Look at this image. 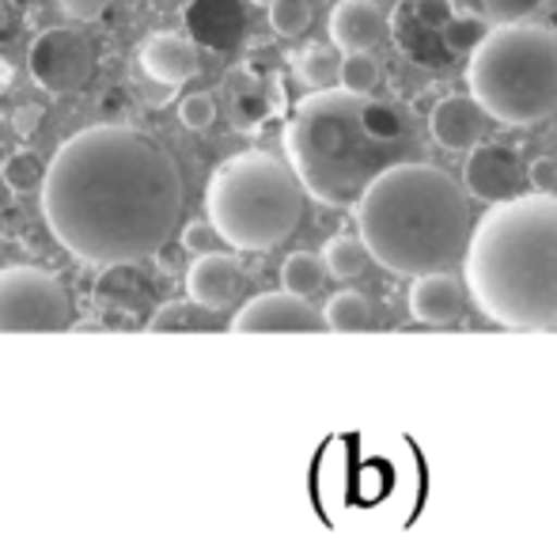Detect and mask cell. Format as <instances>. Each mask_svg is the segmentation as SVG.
I'll list each match as a JSON object with an SVG mask.
<instances>
[{
	"label": "cell",
	"instance_id": "cell-1",
	"mask_svg": "<svg viewBox=\"0 0 557 550\" xmlns=\"http://www.w3.org/2000/svg\"><path fill=\"white\" fill-rule=\"evenodd\" d=\"M42 217L81 262H140L171 240L183 213V175L168 148L133 125H91L53 152Z\"/></svg>",
	"mask_w": 557,
	"mask_h": 550
},
{
	"label": "cell",
	"instance_id": "cell-2",
	"mask_svg": "<svg viewBox=\"0 0 557 550\" xmlns=\"http://www.w3.org/2000/svg\"><path fill=\"white\" fill-rule=\"evenodd\" d=\"M285 152L304 194L352 209L380 171L418 152V133L395 103L323 88L296 103L285 122Z\"/></svg>",
	"mask_w": 557,
	"mask_h": 550
},
{
	"label": "cell",
	"instance_id": "cell-3",
	"mask_svg": "<svg viewBox=\"0 0 557 550\" xmlns=\"http://www.w3.org/2000/svg\"><path fill=\"white\" fill-rule=\"evenodd\" d=\"M474 304L500 327H557V198L520 194L497 201L462 247Z\"/></svg>",
	"mask_w": 557,
	"mask_h": 550
},
{
	"label": "cell",
	"instance_id": "cell-4",
	"mask_svg": "<svg viewBox=\"0 0 557 550\" xmlns=\"http://www.w3.org/2000/svg\"><path fill=\"white\" fill-rule=\"evenodd\" d=\"M357 228L368 258L383 270L421 278L459 262L470 213L462 186L447 171L403 160L364 186L357 198Z\"/></svg>",
	"mask_w": 557,
	"mask_h": 550
},
{
	"label": "cell",
	"instance_id": "cell-5",
	"mask_svg": "<svg viewBox=\"0 0 557 550\" xmlns=\"http://www.w3.org/2000/svg\"><path fill=\"white\" fill-rule=\"evenodd\" d=\"M470 96L493 122L535 125L557 110V35L543 23H497L467 53Z\"/></svg>",
	"mask_w": 557,
	"mask_h": 550
},
{
	"label": "cell",
	"instance_id": "cell-6",
	"mask_svg": "<svg viewBox=\"0 0 557 550\" xmlns=\"http://www.w3.org/2000/svg\"><path fill=\"white\" fill-rule=\"evenodd\" d=\"M206 213L235 250H270L300 224L304 186L273 152H239L209 179Z\"/></svg>",
	"mask_w": 557,
	"mask_h": 550
},
{
	"label": "cell",
	"instance_id": "cell-7",
	"mask_svg": "<svg viewBox=\"0 0 557 550\" xmlns=\"http://www.w3.org/2000/svg\"><path fill=\"white\" fill-rule=\"evenodd\" d=\"M73 327V301L53 273L38 266L0 270V330H65Z\"/></svg>",
	"mask_w": 557,
	"mask_h": 550
},
{
	"label": "cell",
	"instance_id": "cell-8",
	"mask_svg": "<svg viewBox=\"0 0 557 550\" xmlns=\"http://www.w3.org/2000/svg\"><path fill=\"white\" fill-rule=\"evenodd\" d=\"M91 42L84 30L76 27H50L30 42L27 50V69L35 76V84L50 96H69L81 91L91 76Z\"/></svg>",
	"mask_w": 557,
	"mask_h": 550
},
{
	"label": "cell",
	"instance_id": "cell-9",
	"mask_svg": "<svg viewBox=\"0 0 557 550\" xmlns=\"http://www.w3.org/2000/svg\"><path fill=\"white\" fill-rule=\"evenodd\" d=\"M451 0H398L387 30L413 65L447 69L455 61L444 46V23L451 20Z\"/></svg>",
	"mask_w": 557,
	"mask_h": 550
},
{
	"label": "cell",
	"instance_id": "cell-10",
	"mask_svg": "<svg viewBox=\"0 0 557 550\" xmlns=\"http://www.w3.org/2000/svg\"><path fill=\"white\" fill-rule=\"evenodd\" d=\"M462 186L485 206L520 198L528 186V168H523L520 152L512 145H497V140H482L470 148L467 163H462Z\"/></svg>",
	"mask_w": 557,
	"mask_h": 550
},
{
	"label": "cell",
	"instance_id": "cell-11",
	"mask_svg": "<svg viewBox=\"0 0 557 550\" xmlns=\"http://www.w3.org/2000/svg\"><path fill=\"white\" fill-rule=\"evenodd\" d=\"M243 281H247V273H243L239 258L224 255V250H209V255H198V262L186 270V293L194 304L221 316L243 296Z\"/></svg>",
	"mask_w": 557,
	"mask_h": 550
},
{
	"label": "cell",
	"instance_id": "cell-12",
	"mask_svg": "<svg viewBox=\"0 0 557 550\" xmlns=\"http://www.w3.org/2000/svg\"><path fill=\"white\" fill-rule=\"evenodd\" d=\"M490 125L493 118L474 96H444L429 114V133L447 152H470L474 145H482L490 137Z\"/></svg>",
	"mask_w": 557,
	"mask_h": 550
},
{
	"label": "cell",
	"instance_id": "cell-13",
	"mask_svg": "<svg viewBox=\"0 0 557 550\" xmlns=\"http://www.w3.org/2000/svg\"><path fill=\"white\" fill-rule=\"evenodd\" d=\"M323 311L311 308L304 296L262 293L247 301L232 319V330H323Z\"/></svg>",
	"mask_w": 557,
	"mask_h": 550
},
{
	"label": "cell",
	"instance_id": "cell-14",
	"mask_svg": "<svg viewBox=\"0 0 557 550\" xmlns=\"http://www.w3.org/2000/svg\"><path fill=\"white\" fill-rule=\"evenodd\" d=\"M140 65L163 88H175V84H186L201 73V53L198 42L186 35H175V30H160L145 42L140 50Z\"/></svg>",
	"mask_w": 557,
	"mask_h": 550
},
{
	"label": "cell",
	"instance_id": "cell-15",
	"mask_svg": "<svg viewBox=\"0 0 557 550\" xmlns=\"http://www.w3.org/2000/svg\"><path fill=\"white\" fill-rule=\"evenodd\" d=\"M467 308V289L447 270L421 273L410 285V316L425 327H447Z\"/></svg>",
	"mask_w": 557,
	"mask_h": 550
},
{
	"label": "cell",
	"instance_id": "cell-16",
	"mask_svg": "<svg viewBox=\"0 0 557 550\" xmlns=\"http://www.w3.org/2000/svg\"><path fill=\"white\" fill-rule=\"evenodd\" d=\"M387 35V15L375 0H337L331 12V38L342 53L372 50Z\"/></svg>",
	"mask_w": 557,
	"mask_h": 550
},
{
	"label": "cell",
	"instance_id": "cell-17",
	"mask_svg": "<svg viewBox=\"0 0 557 550\" xmlns=\"http://www.w3.org/2000/svg\"><path fill=\"white\" fill-rule=\"evenodd\" d=\"M186 23H190L194 38L213 46V50H232L247 30L239 0H194Z\"/></svg>",
	"mask_w": 557,
	"mask_h": 550
},
{
	"label": "cell",
	"instance_id": "cell-18",
	"mask_svg": "<svg viewBox=\"0 0 557 550\" xmlns=\"http://www.w3.org/2000/svg\"><path fill=\"white\" fill-rule=\"evenodd\" d=\"M227 103H232V118L239 130H258V125L273 114L270 91H262V84L250 73L227 81Z\"/></svg>",
	"mask_w": 557,
	"mask_h": 550
},
{
	"label": "cell",
	"instance_id": "cell-19",
	"mask_svg": "<svg viewBox=\"0 0 557 550\" xmlns=\"http://www.w3.org/2000/svg\"><path fill=\"white\" fill-rule=\"evenodd\" d=\"M281 281H285V293L308 301V296H315L326 281L323 258L311 255V250H293V255L285 258V266H281Z\"/></svg>",
	"mask_w": 557,
	"mask_h": 550
},
{
	"label": "cell",
	"instance_id": "cell-20",
	"mask_svg": "<svg viewBox=\"0 0 557 550\" xmlns=\"http://www.w3.org/2000/svg\"><path fill=\"white\" fill-rule=\"evenodd\" d=\"M323 323L331 330H368V327H375L372 301H368V296H360V293H352V289L334 293L331 304H326V311H323Z\"/></svg>",
	"mask_w": 557,
	"mask_h": 550
},
{
	"label": "cell",
	"instance_id": "cell-21",
	"mask_svg": "<svg viewBox=\"0 0 557 550\" xmlns=\"http://www.w3.org/2000/svg\"><path fill=\"white\" fill-rule=\"evenodd\" d=\"M337 69H342V58H337V46H308V50L296 58V73L308 88L323 91V88H334L337 84Z\"/></svg>",
	"mask_w": 557,
	"mask_h": 550
},
{
	"label": "cell",
	"instance_id": "cell-22",
	"mask_svg": "<svg viewBox=\"0 0 557 550\" xmlns=\"http://www.w3.org/2000/svg\"><path fill=\"white\" fill-rule=\"evenodd\" d=\"M140 293H145V285H140V273L133 270V262H111L96 285V296L107 308H125V304H133Z\"/></svg>",
	"mask_w": 557,
	"mask_h": 550
},
{
	"label": "cell",
	"instance_id": "cell-23",
	"mask_svg": "<svg viewBox=\"0 0 557 550\" xmlns=\"http://www.w3.org/2000/svg\"><path fill=\"white\" fill-rule=\"evenodd\" d=\"M323 266L331 278H360L368 266V247L360 243V235H334L323 250Z\"/></svg>",
	"mask_w": 557,
	"mask_h": 550
},
{
	"label": "cell",
	"instance_id": "cell-24",
	"mask_svg": "<svg viewBox=\"0 0 557 550\" xmlns=\"http://www.w3.org/2000/svg\"><path fill=\"white\" fill-rule=\"evenodd\" d=\"M546 0H451L455 12H467L478 15L485 23H516V20H528L543 8Z\"/></svg>",
	"mask_w": 557,
	"mask_h": 550
},
{
	"label": "cell",
	"instance_id": "cell-25",
	"mask_svg": "<svg viewBox=\"0 0 557 550\" xmlns=\"http://www.w3.org/2000/svg\"><path fill=\"white\" fill-rule=\"evenodd\" d=\"M216 323H221L216 311L201 308V304H194V301H171V304H163L152 319H148V327L152 330H209Z\"/></svg>",
	"mask_w": 557,
	"mask_h": 550
},
{
	"label": "cell",
	"instance_id": "cell-26",
	"mask_svg": "<svg viewBox=\"0 0 557 550\" xmlns=\"http://www.w3.org/2000/svg\"><path fill=\"white\" fill-rule=\"evenodd\" d=\"M383 81V69L380 61L372 58V50H360V53H345L342 69H337V84L345 91H357V96H372Z\"/></svg>",
	"mask_w": 557,
	"mask_h": 550
},
{
	"label": "cell",
	"instance_id": "cell-27",
	"mask_svg": "<svg viewBox=\"0 0 557 550\" xmlns=\"http://www.w3.org/2000/svg\"><path fill=\"white\" fill-rule=\"evenodd\" d=\"M0 175H4V186L12 194H35L38 186H42V160H38L35 152H27V148H20V152H8L4 163H0Z\"/></svg>",
	"mask_w": 557,
	"mask_h": 550
},
{
	"label": "cell",
	"instance_id": "cell-28",
	"mask_svg": "<svg viewBox=\"0 0 557 550\" xmlns=\"http://www.w3.org/2000/svg\"><path fill=\"white\" fill-rule=\"evenodd\" d=\"M482 38H485V20H478V15L451 12V20L444 23V46L451 58H467Z\"/></svg>",
	"mask_w": 557,
	"mask_h": 550
},
{
	"label": "cell",
	"instance_id": "cell-29",
	"mask_svg": "<svg viewBox=\"0 0 557 550\" xmlns=\"http://www.w3.org/2000/svg\"><path fill=\"white\" fill-rule=\"evenodd\" d=\"M270 27L281 38H300L311 27V4L308 0H273L270 4Z\"/></svg>",
	"mask_w": 557,
	"mask_h": 550
},
{
	"label": "cell",
	"instance_id": "cell-30",
	"mask_svg": "<svg viewBox=\"0 0 557 550\" xmlns=\"http://www.w3.org/2000/svg\"><path fill=\"white\" fill-rule=\"evenodd\" d=\"M178 122H183L186 130H209V125L216 122V99L206 96V91L186 96L183 103H178Z\"/></svg>",
	"mask_w": 557,
	"mask_h": 550
},
{
	"label": "cell",
	"instance_id": "cell-31",
	"mask_svg": "<svg viewBox=\"0 0 557 550\" xmlns=\"http://www.w3.org/2000/svg\"><path fill=\"white\" fill-rule=\"evenodd\" d=\"M183 243H186V250H194V255H209V250H221L224 240L209 220H194V224H186Z\"/></svg>",
	"mask_w": 557,
	"mask_h": 550
},
{
	"label": "cell",
	"instance_id": "cell-32",
	"mask_svg": "<svg viewBox=\"0 0 557 550\" xmlns=\"http://www.w3.org/2000/svg\"><path fill=\"white\" fill-rule=\"evenodd\" d=\"M528 183L535 186V194H554L557 186V160L554 156H539L528 168Z\"/></svg>",
	"mask_w": 557,
	"mask_h": 550
},
{
	"label": "cell",
	"instance_id": "cell-33",
	"mask_svg": "<svg viewBox=\"0 0 557 550\" xmlns=\"http://www.w3.org/2000/svg\"><path fill=\"white\" fill-rule=\"evenodd\" d=\"M69 20H81V23H91L111 8V0H61Z\"/></svg>",
	"mask_w": 557,
	"mask_h": 550
},
{
	"label": "cell",
	"instance_id": "cell-34",
	"mask_svg": "<svg viewBox=\"0 0 557 550\" xmlns=\"http://www.w3.org/2000/svg\"><path fill=\"white\" fill-rule=\"evenodd\" d=\"M42 118H46V110L42 107H35V103H27V107H20L12 114V130L20 133V137H30V133L42 125Z\"/></svg>",
	"mask_w": 557,
	"mask_h": 550
},
{
	"label": "cell",
	"instance_id": "cell-35",
	"mask_svg": "<svg viewBox=\"0 0 557 550\" xmlns=\"http://www.w3.org/2000/svg\"><path fill=\"white\" fill-rule=\"evenodd\" d=\"M23 224H27V217H23V209H20V206H12V209H4V213H0V235L20 232Z\"/></svg>",
	"mask_w": 557,
	"mask_h": 550
},
{
	"label": "cell",
	"instance_id": "cell-36",
	"mask_svg": "<svg viewBox=\"0 0 557 550\" xmlns=\"http://www.w3.org/2000/svg\"><path fill=\"white\" fill-rule=\"evenodd\" d=\"M12 15H8V8H4V0H0V46L4 42H12Z\"/></svg>",
	"mask_w": 557,
	"mask_h": 550
},
{
	"label": "cell",
	"instance_id": "cell-37",
	"mask_svg": "<svg viewBox=\"0 0 557 550\" xmlns=\"http://www.w3.org/2000/svg\"><path fill=\"white\" fill-rule=\"evenodd\" d=\"M4 152H8V148H4V145H0V163H4Z\"/></svg>",
	"mask_w": 557,
	"mask_h": 550
},
{
	"label": "cell",
	"instance_id": "cell-38",
	"mask_svg": "<svg viewBox=\"0 0 557 550\" xmlns=\"http://www.w3.org/2000/svg\"><path fill=\"white\" fill-rule=\"evenodd\" d=\"M255 4H265V8H270V4H273V0H255Z\"/></svg>",
	"mask_w": 557,
	"mask_h": 550
}]
</instances>
